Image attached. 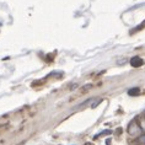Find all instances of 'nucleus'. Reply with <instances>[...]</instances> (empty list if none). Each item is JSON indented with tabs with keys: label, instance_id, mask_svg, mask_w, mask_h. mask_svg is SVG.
<instances>
[{
	"label": "nucleus",
	"instance_id": "5",
	"mask_svg": "<svg viewBox=\"0 0 145 145\" xmlns=\"http://www.w3.org/2000/svg\"><path fill=\"white\" fill-rule=\"evenodd\" d=\"M92 88V85L91 84H89V85H86V86H84V88H82L81 89V91L82 92H86V91H88V90H90V89H91Z\"/></svg>",
	"mask_w": 145,
	"mask_h": 145
},
{
	"label": "nucleus",
	"instance_id": "3",
	"mask_svg": "<svg viewBox=\"0 0 145 145\" xmlns=\"http://www.w3.org/2000/svg\"><path fill=\"white\" fill-rule=\"evenodd\" d=\"M137 143H139V144H141V145H145V134H141V135L138 137Z\"/></svg>",
	"mask_w": 145,
	"mask_h": 145
},
{
	"label": "nucleus",
	"instance_id": "6",
	"mask_svg": "<svg viewBox=\"0 0 145 145\" xmlns=\"http://www.w3.org/2000/svg\"><path fill=\"white\" fill-rule=\"evenodd\" d=\"M140 128H141V130H144L145 132V119H143V121H140Z\"/></svg>",
	"mask_w": 145,
	"mask_h": 145
},
{
	"label": "nucleus",
	"instance_id": "4",
	"mask_svg": "<svg viewBox=\"0 0 145 145\" xmlns=\"http://www.w3.org/2000/svg\"><path fill=\"white\" fill-rule=\"evenodd\" d=\"M139 91H140L139 89H132V90H129V95L130 96H135V95L139 93Z\"/></svg>",
	"mask_w": 145,
	"mask_h": 145
},
{
	"label": "nucleus",
	"instance_id": "1",
	"mask_svg": "<svg viewBox=\"0 0 145 145\" xmlns=\"http://www.w3.org/2000/svg\"><path fill=\"white\" fill-rule=\"evenodd\" d=\"M128 133H129V135H132V137H137V135H139V134L141 133V128H140V125L138 124V123H137L135 121H133V122L129 124V127H128Z\"/></svg>",
	"mask_w": 145,
	"mask_h": 145
},
{
	"label": "nucleus",
	"instance_id": "2",
	"mask_svg": "<svg viewBox=\"0 0 145 145\" xmlns=\"http://www.w3.org/2000/svg\"><path fill=\"white\" fill-rule=\"evenodd\" d=\"M143 63L144 61L140 59L139 57H134L132 60H130V64L133 65V67H135V68H138V67H140V65H143Z\"/></svg>",
	"mask_w": 145,
	"mask_h": 145
}]
</instances>
